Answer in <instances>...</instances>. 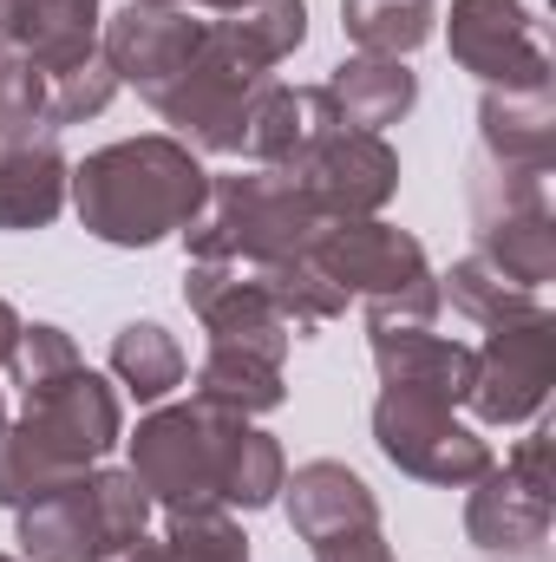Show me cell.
<instances>
[{"mask_svg":"<svg viewBox=\"0 0 556 562\" xmlns=\"http://www.w3.org/2000/svg\"><path fill=\"white\" fill-rule=\"evenodd\" d=\"M132 445V477L151 491V504L164 517L177 510H269L281 497L288 458L269 431H256L249 419L184 400V406H157L151 419H138Z\"/></svg>","mask_w":556,"mask_h":562,"instance_id":"cell-1","label":"cell"},{"mask_svg":"<svg viewBox=\"0 0 556 562\" xmlns=\"http://www.w3.org/2000/svg\"><path fill=\"white\" fill-rule=\"evenodd\" d=\"M203 196H210V170L170 132H144V138L92 150L86 164H73V190H66L86 236L112 249H151L164 236H184Z\"/></svg>","mask_w":556,"mask_h":562,"instance_id":"cell-2","label":"cell"},{"mask_svg":"<svg viewBox=\"0 0 556 562\" xmlns=\"http://www.w3.org/2000/svg\"><path fill=\"white\" fill-rule=\"evenodd\" d=\"M20 400H26V413L0 425V510H20L73 477H86L125 438L119 386L92 367H73L53 386L20 393Z\"/></svg>","mask_w":556,"mask_h":562,"instance_id":"cell-3","label":"cell"},{"mask_svg":"<svg viewBox=\"0 0 556 562\" xmlns=\"http://www.w3.org/2000/svg\"><path fill=\"white\" fill-rule=\"evenodd\" d=\"M334 223L314 210V196L281 170H236L210 177V196L197 223L184 229L190 262H288L308 256Z\"/></svg>","mask_w":556,"mask_h":562,"instance_id":"cell-4","label":"cell"},{"mask_svg":"<svg viewBox=\"0 0 556 562\" xmlns=\"http://www.w3.org/2000/svg\"><path fill=\"white\" fill-rule=\"evenodd\" d=\"M151 524V491L132 471L92 464L86 477L20 504V557L26 562H105L132 550Z\"/></svg>","mask_w":556,"mask_h":562,"instance_id":"cell-5","label":"cell"},{"mask_svg":"<svg viewBox=\"0 0 556 562\" xmlns=\"http://www.w3.org/2000/svg\"><path fill=\"white\" fill-rule=\"evenodd\" d=\"M308 262L334 281L347 301L360 294L367 301V321H413L432 327V314L445 307L438 301V276L425 262V243L413 229H393L380 216H360V223H334Z\"/></svg>","mask_w":556,"mask_h":562,"instance_id":"cell-6","label":"cell"},{"mask_svg":"<svg viewBox=\"0 0 556 562\" xmlns=\"http://www.w3.org/2000/svg\"><path fill=\"white\" fill-rule=\"evenodd\" d=\"M276 86L269 66H256L216 20H203V46L190 53V66L151 99L157 119L170 125V138H184L190 150H216V157H243L249 119L263 105V92Z\"/></svg>","mask_w":556,"mask_h":562,"instance_id":"cell-7","label":"cell"},{"mask_svg":"<svg viewBox=\"0 0 556 562\" xmlns=\"http://www.w3.org/2000/svg\"><path fill=\"white\" fill-rule=\"evenodd\" d=\"M471 229H478V256L498 276L544 288L556 281V210H551V177L537 170H498V164H471Z\"/></svg>","mask_w":556,"mask_h":562,"instance_id":"cell-8","label":"cell"},{"mask_svg":"<svg viewBox=\"0 0 556 562\" xmlns=\"http://www.w3.org/2000/svg\"><path fill=\"white\" fill-rule=\"evenodd\" d=\"M556 510V431L531 425V438H518L511 464L485 471L465 497V537L491 557H537L551 537Z\"/></svg>","mask_w":556,"mask_h":562,"instance_id":"cell-9","label":"cell"},{"mask_svg":"<svg viewBox=\"0 0 556 562\" xmlns=\"http://www.w3.org/2000/svg\"><path fill=\"white\" fill-rule=\"evenodd\" d=\"M374 445L393 471H407L419 484H438V491H465L498 464L478 425L452 419V406L419 400V393H380L374 400Z\"/></svg>","mask_w":556,"mask_h":562,"instance_id":"cell-10","label":"cell"},{"mask_svg":"<svg viewBox=\"0 0 556 562\" xmlns=\"http://www.w3.org/2000/svg\"><path fill=\"white\" fill-rule=\"evenodd\" d=\"M445 46L485 92H551V40L524 0H452Z\"/></svg>","mask_w":556,"mask_h":562,"instance_id":"cell-11","label":"cell"},{"mask_svg":"<svg viewBox=\"0 0 556 562\" xmlns=\"http://www.w3.org/2000/svg\"><path fill=\"white\" fill-rule=\"evenodd\" d=\"M556 380V321L551 307L511 327H491L485 347H471V393L465 406L485 425H524L544 413Z\"/></svg>","mask_w":556,"mask_h":562,"instance_id":"cell-12","label":"cell"},{"mask_svg":"<svg viewBox=\"0 0 556 562\" xmlns=\"http://www.w3.org/2000/svg\"><path fill=\"white\" fill-rule=\"evenodd\" d=\"M184 307L203 321L210 340H230V347H256L281 360L294 347V327L281 321L276 294L256 262H190L184 269Z\"/></svg>","mask_w":556,"mask_h":562,"instance_id":"cell-13","label":"cell"},{"mask_svg":"<svg viewBox=\"0 0 556 562\" xmlns=\"http://www.w3.org/2000/svg\"><path fill=\"white\" fill-rule=\"evenodd\" d=\"M281 177H294L327 223H360V216H380L393 203L400 150L380 132H334L301 170H281Z\"/></svg>","mask_w":556,"mask_h":562,"instance_id":"cell-14","label":"cell"},{"mask_svg":"<svg viewBox=\"0 0 556 562\" xmlns=\"http://www.w3.org/2000/svg\"><path fill=\"white\" fill-rule=\"evenodd\" d=\"M203 46V20L190 7H157V0H125L99 26V53L112 59L119 86H138V99H157L190 53Z\"/></svg>","mask_w":556,"mask_h":562,"instance_id":"cell-15","label":"cell"},{"mask_svg":"<svg viewBox=\"0 0 556 562\" xmlns=\"http://www.w3.org/2000/svg\"><path fill=\"white\" fill-rule=\"evenodd\" d=\"M367 347H374L380 393H419L438 406H465V393H471V347L465 340H445L413 321H367Z\"/></svg>","mask_w":556,"mask_h":562,"instance_id":"cell-16","label":"cell"},{"mask_svg":"<svg viewBox=\"0 0 556 562\" xmlns=\"http://www.w3.org/2000/svg\"><path fill=\"white\" fill-rule=\"evenodd\" d=\"M281 510H288V530L314 550V543H334V537H360V530H380V497L374 484L341 464V458H314L301 464L294 477H281Z\"/></svg>","mask_w":556,"mask_h":562,"instance_id":"cell-17","label":"cell"},{"mask_svg":"<svg viewBox=\"0 0 556 562\" xmlns=\"http://www.w3.org/2000/svg\"><path fill=\"white\" fill-rule=\"evenodd\" d=\"M334 132H347V125H341V112H334V99H327L321 86H281L276 79V86L263 92L256 119H249L243 157H249L256 170H301Z\"/></svg>","mask_w":556,"mask_h":562,"instance_id":"cell-18","label":"cell"},{"mask_svg":"<svg viewBox=\"0 0 556 562\" xmlns=\"http://www.w3.org/2000/svg\"><path fill=\"white\" fill-rule=\"evenodd\" d=\"M99 0H0V53H20L40 72L99 53Z\"/></svg>","mask_w":556,"mask_h":562,"instance_id":"cell-19","label":"cell"},{"mask_svg":"<svg viewBox=\"0 0 556 562\" xmlns=\"http://www.w3.org/2000/svg\"><path fill=\"white\" fill-rule=\"evenodd\" d=\"M478 157L498 170H556V99L551 92H485L478 99Z\"/></svg>","mask_w":556,"mask_h":562,"instance_id":"cell-20","label":"cell"},{"mask_svg":"<svg viewBox=\"0 0 556 562\" xmlns=\"http://www.w3.org/2000/svg\"><path fill=\"white\" fill-rule=\"evenodd\" d=\"M321 92L334 99V112H341L347 132H380V138H387V125H400L419 105V72L407 59L347 53V59L321 79Z\"/></svg>","mask_w":556,"mask_h":562,"instance_id":"cell-21","label":"cell"},{"mask_svg":"<svg viewBox=\"0 0 556 562\" xmlns=\"http://www.w3.org/2000/svg\"><path fill=\"white\" fill-rule=\"evenodd\" d=\"M73 164L59 157L53 132L0 144V229H46L66 210Z\"/></svg>","mask_w":556,"mask_h":562,"instance_id":"cell-22","label":"cell"},{"mask_svg":"<svg viewBox=\"0 0 556 562\" xmlns=\"http://www.w3.org/2000/svg\"><path fill=\"white\" fill-rule=\"evenodd\" d=\"M197 400H203V406H223V413H236V419L276 413L281 400H288L281 360L256 353V347L210 340V353H203V367H197Z\"/></svg>","mask_w":556,"mask_h":562,"instance_id":"cell-23","label":"cell"},{"mask_svg":"<svg viewBox=\"0 0 556 562\" xmlns=\"http://www.w3.org/2000/svg\"><path fill=\"white\" fill-rule=\"evenodd\" d=\"M438 301H452L465 321H478V327H511V321H531V314H544V294L537 288H524V281L498 276L485 256H465V262H452L445 276H438Z\"/></svg>","mask_w":556,"mask_h":562,"instance_id":"cell-24","label":"cell"},{"mask_svg":"<svg viewBox=\"0 0 556 562\" xmlns=\"http://www.w3.org/2000/svg\"><path fill=\"white\" fill-rule=\"evenodd\" d=\"M112 380L132 400H144V406H157L164 393H177L184 386V347H177V334L157 327V321H125L112 334Z\"/></svg>","mask_w":556,"mask_h":562,"instance_id":"cell-25","label":"cell"},{"mask_svg":"<svg viewBox=\"0 0 556 562\" xmlns=\"http://www.w3.org/2000/svg\"><path fill=\"white\" fill-rule=\"evenodd\" d=\"M432 26H438V0H341V33L380 59L419 53Z\"/></svg>","mask_w":556,"mask_h":562,"instance_id":"cell-26","label":"cell"},{"mask_svg":"<svg viewBox=\"0 0 556 562\" xmlns=\"http://www.w3.org/2000/svg\"><path fill=\"white\" fill-rule=\"evenodd\" d=\"M216 26H223L256 66L276 72L281 59H294L301 40H308V0H249V7H236V13H216Z\"/></svg>","mask_w":556,"mask_h":562,"instance_id":"cell-27","label":"cell"},{"mask_svg":"<svg viewBox=\"0 0 556 562\" xmlns=\"http://www.w3.org/2000/svg\"><path fill=\"white\" fill-rule=\"evenodd\" d=\"M112 99H119V72H112V59H105V53H86V59L46 72V132H66V125L99 119Z\"/></svg>","mask_w":556,"mask_h":562,"instance_id":"cell-28","label":"cell"},{"mask_svg":"<svg viewBox=\"0 0 556 562\" xmlns=\"http://www.w3.org/2000/svg\"><path fill=\"white\" fill-rule=\"evenodd\" d=\"M164 562H249V537L236 510H177L164 524Z\"/></svg>","mask_w":556,"mask_h":562,"instance_id":"cell-29","label":"cell"},{"mask_svg":"<svg viewBox=\"0 0 556 562\" xmlns=\"http://www.w3.org/2000/svg\"><path fill=\"white\" fill-rule=\"evenodd\" d=\"M46 132V72L20 53H0V144Z\"/></svg>","mask_w":556,"mask_h":562,"instance_id":"cell-30","label":"cell"},{"mask_svg":"<svg viewBox=\"0 0 556 562\" xmlns=\"http://www.w3.org/2000/svg\"><path fill=\"white\" fill-rule=\"evenodd\" d=\"M13 386L20 393H40V386H53L59 373H73V367H86L79 360V347H73V334L66 327H53V321H33V327H20V340H13Z\"/></svg>","mask_w":556,"mask_h":562,"instance_id":"cell-31","label":"cell"},{"mask_svg":"<svg viewBox=\"0 0 556 562\" xmlns=\"http://www.w3.org/2000/svg\"><path fill=\"white\" fill-rule=\"evenodd\" d=\"M314 562H393V543H387V530H360V537L314 543Z\"/></svg>","mask_w":556,"mask_h":562,"instance_id":"cell-32","label":"cell"},{"mask_svg":"<svg viewBox=\"0 0 556 562\" xmlns=\"http://www.w3.org/2000/svg\"><path fill=\"white\" fill-rule=\"evenodd\" d=\"M20 327H26V321H20V307L0 294V367L13 360V340H20Z\"/></svg>","mask_w":556,"mask_h":562,"instance_id":"cell-33","label":"cell"},{"mask_svg":"<svg viewBox=\"0 0 556 562\" xmlns=\"http://www.w3.org/2000/svg\"><path fill=\"white\" fill-rule=\"evenodd\" d=\"M157 7H203V13H236V7H249V0H157Z\"/></svg>","mask_w":556,"mask_h":562,"instance_id":"cell-34","label":"cell"},{"mask_svg":"<svg viewBox=\"0 0 556 562\" xmlns=\"http://www.w3.org/2000/svg\"><path fill=\"white\" fill-rule=\"evenodd\" d=\"M105 562H164V550H157V543H132V550H119V557H105Z\"/></svg>","mask_w":556,"mask_h":562,"instance_id":"cell-35","label":"cell"},{"mask_svg":"<svg viewBox=\"0 0 556 562\" xmlns=\"http://www.w3.org/2000/svg\"><path fill=\"white\" fill-rule=\"evenodd\" d=\"M0 425H7V400H0Z\"/></svg>","mask_w":556,"mask_h":562,"instance_id":"cell-36","label":"cell"},{"mask_svg":"<svg viewBox=\"0 0 556 562\" xmlns=\"http://www.w3.org/2000/svg\"><path fill=\"white\" fill-rule=\"evenodd\" d=\"M0 562H26V557H0Z\"/></svg>","mask_w":556,"mask_h":562,"instance_id":"cell-37","label":"cell"}]
</instances>
